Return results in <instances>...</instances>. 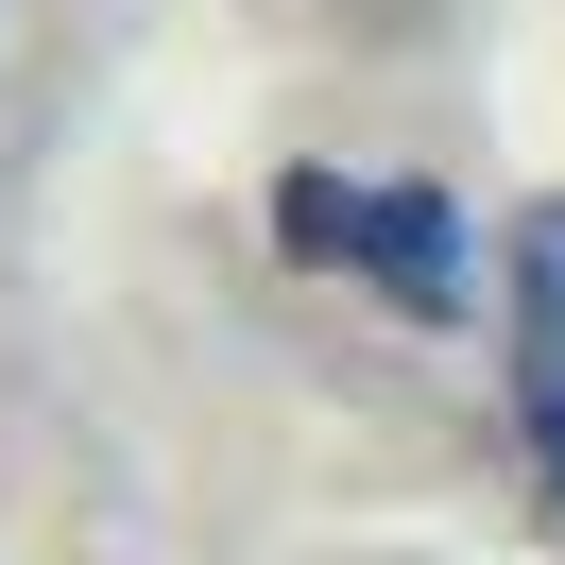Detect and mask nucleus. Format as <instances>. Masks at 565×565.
Returning <instances> with one entry per match:
<instances>
[{
	"instance_id": "obj_2",
	"label": "nucleus",
	"mask_w": 565,
	"mask_h": 565,
	"mask_svg": "<svg viewBox=\"0 0 565 565\" xmlns=\"http://www.w3.org/2000/svg\"><path fill=\"white\" fill-rule=\"evenodd\" d=\"M514 446L565 497V206H514Z\"/></svg>"
},
{
	"instance_id": "obj_1",
	"label": "nucleus",
	"mask_w": 565,
	"mask_h": 565,
	"mask_svg": "<svg viewBox=\"0 0 565 565\" xmlns=\"http://www.w3.org/2000/svg\"><path fill=\"white\" fill-rule=\"evenodd\" d=\"M275 241L309 257V275H377L412 326L462 309V206L428 172H291L275 189Z\"/></svg>"
}]
</instances>
